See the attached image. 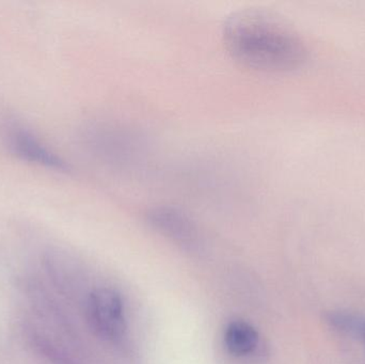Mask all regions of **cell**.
<instances>
[{"instance_id": "6da1fadb", "label": "cell", "mask_w": 365, "mask_h": 364, "mask_svg": "<svg viewBox=\"0 0 365 364\" xmlns=\"http://www.w3.org/2000/svg\"><path fill=\"white\" fill-rule=\"evenodd\" d=\"M222 36L232 57L253 70L289 72L300 68L308 55L297 32L259 9H245L227 17Z\"/></svg>"}, {"instance_id": "7a4b0ae2", "label": "cell", "mask_w": 365, "mask_h": 364, "mask_svg": "<svg viewBox=\"0 0 365 364\" xmlns=\"http://www.w3.org/2000/svg\"><path fill=\"white\" fill-rule=\"evenodd\" d=\"M86 312L96 335L111 342L123 339L128 323L123 299L119 293L110 288H96L88 296Z\"/></svg>"}, {"instance_id": "3957f363", "label": "cell", "mask_w": 365, "mask_h": 364, "mask_svg": "<svg viewBox=\"0 0 365 364\" xmlns=\"http://www.w3.org/2000/svg\"><path fill=\"white\" fill-rule=\"evenodd\" d=\"M150 226L189 254H199L203 247L201 235L187 214L171 207H156L147 213Z\"/></svg>"}, {"instance_id": "277c9868", "label": "cell", "mask_w": 365, "mask_h": 364, "mask_svg": "<svg viewBox=\"0 0 365 364\" xmlns=\"http://www.w3.org/2000/svg\"><path fill=\"white\" fill-rule=\"evenodd\" d=\"M223 343L230 355L242 358L257 352L259 346V335L257 329L248 322L232 321L225 327Z\"/></svg>"}, {"instance_id": "5b68a950", "label": "cell", "mask_w": 365, "mask_h": 364, "mask_svg": "<svg viewBox=\"0 0 365 364\" xmlns=\"http://www.w3.org/2000/svg\"><path fill=\"white\" fill-rule=\"evenodd\" d=\"M12 147L19 155L24 156L31 162H40L51 168L66 170V166L57 156L49 153L44 147H41L31 136L24 132H16L12 134Z\"/></svg>"}, {"instance_id": "8992f818", "label": "cell", "mask_w": 365, "mask_h": 364, "mask_svg": "<svg viewBox=\"0 0 365 364\" xmlns=\"http://www.w3.org/2000/svg\"><path fill=\"white\" fill-rule=\"evenodd\" d=\"M326 324L343 335L359 338L364 327V316L349 311H329L324 314Z\"/></svg>"}, {"instance_id": "52a82bcc", "label": "cell", "mask_w": 365, "mask_h": 364, "mask_svg": "<svg viewBox=\"0 0 365 364\" xmlns=\"http://www.w3.org/2000/svg\"><path fill=\"white\" fill-rule=\"evenodd\" d=\"M360 339H361L362 342H364V348H365V318H364V327H362L361 336H360Z\"/></svg>"}]
</instances>
